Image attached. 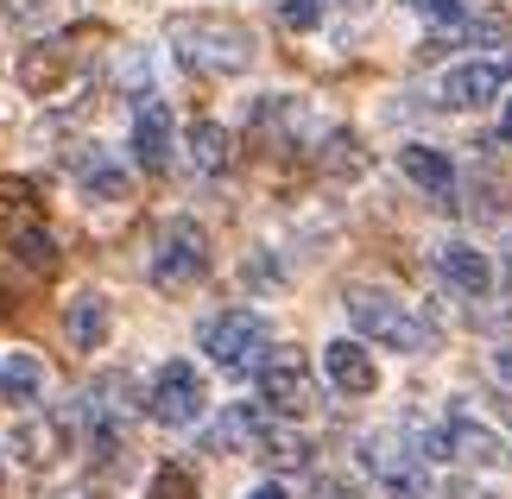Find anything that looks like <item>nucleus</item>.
<instances>
[{
  "label": "nucleus",
  "instance_id": "f257e3e1",
  "mask_svg": "<svg viewBox=\"0 0 512 499\" xmlns=\"http://www.w3.org/2000/svg\"><path fill=\"white\" fill-rule=\"evenodd\" d=\"M165 38H171V51L203 76H241L253 64V32L241 19H222V13H177Z\"/></svg>",
  "mask_w": 512,
  "mask_h": 499
},
{
  "label": "nucleus",
  "instance_id": "f03ea898",
  "mask_svg": "<svg viewBox=\"0 0 512 499\" xmlns=\"http://www.w3.org/2000/svg\"><path fill=\"white\" fill-rule=\"evenodd\" d=\"M342 304H348L354 335H367V342H380L392 354H430V348H437V329H430L405 297H392L380 285H354Z\"/></svg>",
  "mask_w": 512,
  "mask_h": 499
},
{
  "label": "nucleus",
  "instance_id": "7ed1b4c3",
  "mask_svg": "<svg viewBox=\"0 0 512 499\" xmlns=\"http://www.w3.org/2000/svg\"><path fill=\"white\" fill-rule=\"evenodd\" d=\"M203 354L228 373H260L272 361V329L260 310H222L203 323Z\"/></svg>",
  "mask_w": 512,
  "mask_h": 499
},
{
  "label": "nucleus",
  "instance_id": "20e7f679",
  "mask_svg": "<svg viewBox=\"0 0 512 499\" xmlns=\"http://www.w3.org/2000/svg\"><path fill=\"white\" fill-rule=\"evenodd\" d=\"M146 411L159 417L165 430H196V424H203V411H209V386H203V373H196V361H165L159 373H152Z\"/></svg>",
  "mask_w": 512,
  "mask_h": 499
},
{
  "label": "nucleus",
  "instance_id": "39448f33",
  "mask_svg": "<svg viewBox=\"0 0 512 499\" xmlns=\"http://www.w3.org/2000/svg\"><path fill=\"white\" fill-rule=\"evenodd\" d=\"M361 468H367L392 499H430L424 455L411 449L405 436H392V430H380V436H367V443H361Z\"/></svg>",
  "mask_w": 512,
  "mask_h": 499
},
{
  "label": "nucleus",
  "instance_id": "423d86ee",
  "mask_svg": "<svg viewBox=\"0 0 512 499\" xmlns=\"http://www.w3.org/2000/svg\"><path fill=\"white\" fill-rule=\"evenodd\" d=\"M209 272V234L190 222V215H177V222L159 234V253H152V285H196V278Z\"/></svg>",
  "mask_w": 512,
  "mask_h": 499
},
{
  "label": "nucleus",
  "instance_id": "0eeeda50",
  "mask_svg": "<svg viewBox=\"0 0 512 499\" xmlns=\"http://www.w3.org/2000/svg\"><path fill=\"white\" fill-rule=\"evenodd\" d=\"M260 405H266L272 417H304L310 405H317V379H310L304 354L279 348V354L260 367Z\"/></svg>",
  "mask_w": 512,
  "mask_h": 499
},
{
  "label": "nucleus",
  "instance_id": "6e6552de",
  "mask_svg": "<svg viewBox=\"0 0 512 499\" xmlns=\"http://www.w3.org/2000/svg\"><path fill=\"white\" fill-rule=\"evenodd\" d=\"M443 436H449V462H462V468H506L512 462L506 436L494 424H481V417H468V411H449Z\"/></svg>",
  "mask_w": 512,
  "mask_h": 499
},
{
  "label": "nucleus",
  "instance_id": "1a4fd4ad",
  "mask_svg": "<svg viewBox=\"0 0 512 499\" xmlns=\"http://www.w3.org/2000/svg\"><path fill=\"white\" fill-rule=\"evenodd\" d=\"M506 70H512V57L506 64H456V70H443V108H456V114H475L487 102H500V83H506Z\"/></svg>",
  "mask_w": 512,
  "mask_h": 499
},
{
  "label": "nucleus",
  "instance_id": "9d476101",
  "mask_svg": "<svg viewBox=\"0 0 512 499\" xmlns=\"http://www.w3.org/2000/svg\"><path fill=\"white\" fill-rule=\"evenodd\" d=\"M437 278L456 297H475V304H481V297L494 291V259H487L475 241H443L437 247Z\"/></svg>",
  "mask_w": 512,
  "mask_h": 499
},
{
  "label": "nucleus",
  "instance_id": "9b49d317",
  "mask_svg": "<svg viewBox=\"0 0 512 499\" xmlns=\"http://www.w3.org/2000/svg\"><path fill=\"white\" fill-rule=\"evenodd\" d=\"M171 152H177L171 108L159 95H140V114H133V158H140V171H171Z\"/></svg>",
  "mask_w": 512,
  "mask_h": 499
},
{
  "label": "nucleus",
  "instance_id": "f8f14e48",
  "mask_svg": "<svg viewBox=\"0 0 512 499\" xmlns=\"http://www.w3.org/2000/svg\"><path fill=\"white\" fill-rule=\"evenodd\" d=\"M399 171H405L437 209L456 203V158H449V152H437V146H399Z\"/></svg>",
  "mask_w": 512,
  "mask_h": 499
},
{
  "label": "nucleus",
  "instance_id": "ddd939ff",
  "mask_svg": "<svg viewBox=\"0 0 512 499\" xmlns=\"http://www.w3.org/2000/svg\"><path fill=\"white\" fill-rule=\"evenodd\" d=\"M64 449H70V417H45V411L19 417V430H13V455H19V462L51 468Z\"/></svg>",
  "mask_w": 512,
  "mask_h": 499
},
{
  "label": "nucleus",
  "instance_id": "4468645a",
  "mask_svg": "<svg viewBox=\"0 0 512 499\" xmlns=\"http://www.w3.org/2000/svg\"><path fill=\"white\" fill-rule=\"evenodd\" d=\"M323 373H329V386L348 392V398H367L373 386H380V367H373V354H367L361 342H348V335L323 348Z\"/></svg>",
  "mask_w": 512,
  "mask_h": 499
},
{
  "label": "nucleus",
  "instance_id": "2eb2a0df",
  "mask_svg": "<svg viewBox=\"0 0 512 499\" xmlns=\"http://www.w3.org/2000/svg\"><path fill=\"white\" fill-rule=\"evenodd\" d=\"M64 329H70V342L95 354L108 342V329H114V310H108V297L102 291H83V297H70V310H64Z\"/></svg>",
  "mask_w": 512,
  "mask_h": 499
},
{
  "label": "nucleus",
  "instance_id": "dca6fc26",
  "mask_svg": "<svg viewBox=\"0 0 512 499\" xmlns=\"http://www.w3.org/2000/svg\"><path fill=\"white\" fill-rule=\"evenodd\" d=\"M38 392H45V361L32 348L0 354V405H38Z\"/></svg>",
  "mask_w": 512,
  "mask_h": 499
},
{
  "label": "nucleus",
  "instance_id": "f3484780",
  "mask_svg": "<svg viewBox=\"0 0 512 499\" xmlns=\"http://www.w3.org/2000/svg\"><path fill=\"white\" fill-rule=\"evenodd\" d=\"M266 411L260 405H228L222 411V424L209 430V449H222V455H234V449H260L266 443Z\"/></svg>",
  "mask_w": 512,
  "mask_h": 499
},
{
  "label": "nucleus",
  "instance_id": "a211bd4d",
  "mask_svg": "<svg viewBox=\"0 0 512 499\" xmlns=\"http://www.w3.org/2000/svg\"><path fill=\"white\" fill-rule=\"evenodd\" d=\"M76 184H83L89 196H102V203H121V196H127V171L114 165L102 146H83V152H76Z\"/></svg>",
  "mask_w": 512,
  "mask_h": 499
},
{
  "label": "nucleus",
  "instance_id": "6ab92c4d",
  "mask_svg": "<svg viewBox=\"0 0 512 499\" xmlns=\"http://www.w3.org/2000/svg\"><path fill=\"white\" fill-rule=\"evenodd\" d=\"M228 158H234V139L215 127V121H196V127H190V165H196V171L215 177V171H228Z\"/></svg>",
  "mask_w": 512,
  "mask_h": 499
},
{
  "label": "nucleus",
  "instance_id": "aec40b11",
  "mask_svg": "<svg viewBox=\"0 0 512 499\" xmlns=\"http://www.w3.org/2000/svg\"><path fill=\"white\" fill-rule=\"evenodd\" d=\"M19 83H26L32 95H51L57 83H64V51H57V45H32L26 64H19Z\"/></svg>",
  "mask_w": 512,
  "mask_h": 499
},
{
  "label": "nucleus",
  "instance_id": "412c9836",
  "mask_svg": "<svg viewBox=\"0 0 512 499\" xmlns=\"http://www.w3.org/2000/svg\"><path fill=\"white\" fill-rule=\"evenodd\" d=\"M13 253H19V259H26V266H32V272H51V266H57V241H51V234H45V228H38V222H26V228H19V234H13Z\"/></svg>",
  "mask_w": 512,
  "mask_h": 499
},
{
  "label": "nucleus",
  "instance_id": "4be33fe9",
  "mask_svg": "<svg viewBox=\"0 0 512 499\" xmlns=\"http://www.w3.org/2000/svg\"><path fill=\"white\" fill-rule=\"evenodd\" d=\"M260 455H266V462H279V468H304L310 462V443H304V436H291V430H266Z\"/></svg>",
  "mask_w": 512,
  "mask_h": 499
},
{
  "label": "nucleus",
  "instance_id": "5701e85b",
  "mask_svg": "<svg viewBox=\"0 0 512 499\" xmlns=\"http://www.w3.org/2000/svg\"><path fill=\"white\" fill-rule=\"evenodd\" d=\"M323 165L354 177V171H361V139H354V133H329L323 139Z\"/></svg>",
  "mask_w": 512,
  "mask_h": 499
},
{
  "label": "nucleus",
  "instance_id": "b1692460",
  "mask_svg": "<svg viewBox=\"0 0 512 499\" xmlns=\"http://www.w3.org/2000/svg\"><path fill=\"white\" fill-rule=\"evenodd\" d=\"M146 499H196V481L184 468H159L152 474V487H146Z\"/></svg>",
  "mask_w": 512,
  "mask_h": 499
},
{
  "label": "nucleus",
  "instance_id": "393cba45",
  "mask_svg": "<svg viewBox=\"0 0 512 499\" xmlns=\"http://www.w3.org/2000/svg\"><path fill=\"white\" fill-rule=\"evenodd\" d=\"M279 19L291 32H317L323 26V0H279Z\"/></svg>",
  "mask_w": 512,
  "mask_h": 499
},
{
  "label": "nucleus",
  "instance_id": "a878e982",
  "mask_svg": "<svg viewBox=\"0 0 512 499\" xmlns=\"http://www.w3.org/2000/svg\"><path fill=\"white\" fill-rule=\"evenodd\" d=\"M247 278H253V285H279V266H272V259H247Z\"/></svg>",
  "mask_w": 512,
  "mask_h": 499
},
{
  "label": "nucleus",
  "instance_id": "bb28decb",
  "mask_svg": "<svg viewBox=\"0 0 512 499\" xmlns=\"http://www.w3.org/2000/svg\"><path fill=\"white\" fill-rule=\"evenodd\" d=\"M310 499H361V493H354L348 481H317V493H310Z\"/></svg>",
  "mask_w": 512,
  "mask_h": 499
},
{
  "label": "nucleus",
  "instance_id": "cd10ccee",
  "mask_svg": "<svg viewBox=\"0 0 512 499\" xmlns=\"http://www.w3.org/2000/svg\"><path fill=\"white\" fill-rule=\"evenodd\" d=\"M247 499H285V487H279V481H260V487L247 493Z\"/></svg>",
  "mask_w": 512,
  "mask_h": 499
},
{
  "label": "nucleus",
  "instance_id": "c85d7f7f",
  "mask_svg": "<svg viewBox=\"0 0 512 499\" xmlns=\"http://www.w3.org/2000/svg\"><path fill=\"white\" fill-rule=\"evenodd\" d=\"M494 373H500V379H512V348H494Z\"/></svg>",
  "mask_w": 512,
  "mask_h": 499
},
{
  "label": "nucleus",
  "instance_id": "c756f323",
  "mask_svg": "<svg viewBox=\"0 0 512 499\" xmlns=\"http://www.w3.org/2000/svg\"><path fill=\"white\" fill-rule=\"evenodd\" d=\"M500 133H506V139H512V102H506V108H500Z\"/></svg>",
  "mask_w": 512,
  "mask_h": 499
},
{
  "label": "nucleus",
  "instance_id": "7c9ffc66",
  "mask_svg": "<svg viewBox=\"0 0 512 499\" xmlns=\"http://www.w3.org/2000/svg\"><path fill=\"white\" fill-rule=\"evenodd\" d=\"M57 499H76V493H57Z\"/></svg>",
  "mask_w": 512,
  "mask_h": 499
},
{
  "label": "nucleus",
  "instance_id": "2f4dec72",
  "mask_svg": "<svg viewBox=\"0 0 512 499\" xmlns=\"http://www.w3.org/2000/svg\"><path fill=\"white\" fill-rule=\"evenodd\" d=\"M0 481H7V474H0Z\"/></svg>",
  "mask_w": 512,
  "mask_h": 499
}]
</instances>
